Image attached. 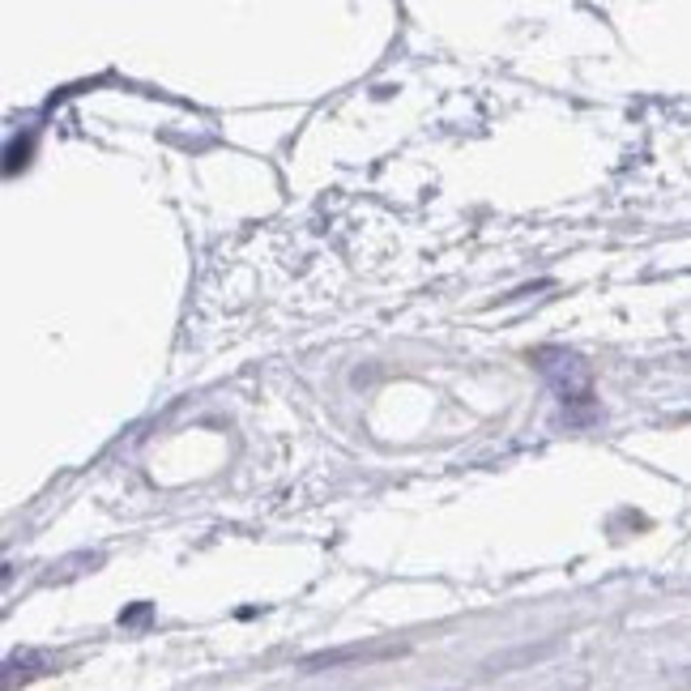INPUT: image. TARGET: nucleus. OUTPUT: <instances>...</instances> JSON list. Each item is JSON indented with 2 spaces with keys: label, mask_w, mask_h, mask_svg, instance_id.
Returning <instances> with one entry per match:
<instances>
[{
  "label": "nucleus",
  "mask_w": 691,
  "mask_h": 691,
  "mask_svg": "<svg viewBox=\"0 0 691 691\" xmlns=\"http://www.w3.org/2000/svg\"><path fill=\"white\" fill-rule=\"evenodd\" d=\"M47 666H52V653H43V649H22V653H13L9 662H5V687L13 683H26V679H35V674H43Z\"/></svg>",
  "instance_id": "obj_1"
}]
</instances>
